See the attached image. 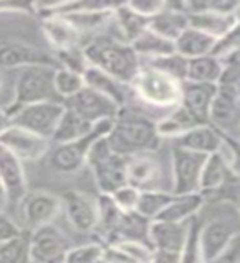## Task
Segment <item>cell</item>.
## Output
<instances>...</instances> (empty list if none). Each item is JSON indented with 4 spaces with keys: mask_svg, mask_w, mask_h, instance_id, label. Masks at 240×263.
<instances>
[{
    "mask_svg": "<svg viewBox=\"0 0 240 263\" xmlns=\"http://www.w3.org/2000/svg\"><path fill=\"white\" fill-rule=\"evenodd\" d=\"M107 142L114 153L130 156L143 152L160 150L161 140L156 134L155 120L145 112L122 107L112 122Z\"/></svg>",
    "mask_w": 240,
    "mask_h": 263,
    "instance_id": "obj_1",
    "label": "cell"
},
{
    "mask_svg": "<svg viewBox=\"0 0 240 263\" xmlns=\"http://www.w3.org/2000/svg\"><path fill=\"white\" fill-rule=\"evenodd\" d=\"M89 66L107 72L123 84H130L142 61L128 43L114 36H96L82 46Z\"/></svg>",
    "mask_w": 240,
    "mask_h": 263,
    "instance_id": "obj_2",
    "label": "cell"
},
{
    "mask_svg": "<svg viewBox=\"0 0 240 263\" xmlns=\"http://www.w3.org/2000/svg\"><path fill=\"white\" fill-rule=\"evenodd\" d=\"M130 94H134L143 105L152 110L167 114L179 104L181 82L167 74L142 64L135 78L128 84Z\"/></svg>",
    "mask_w": 240,
    "mask_h": 263,
    "instance_id": "obj_3",
    "label": "cell"
},
{
    "mask_svg": "<svg viewBox=\"0 0 240 263\" xmlns=\"http://www.w3.org/2000/svg\"><path fill=\"white\" fill-rule=\"evenodd\" d=\"M86 166L94 173L99 193L110 196L119 187L128 184L125 171V156L112 152L107 137L96 140L86 155Z\"/></svg>",
    "mask_w": 240,
    "mask_h": 263,
    "instance_id": "obj_4",
    "label": "cell"
},
{
    "mask_svg": "<svg viewBox=\"0 0 240 263\" xmlns=\"http://www.w3.org/2000/svg\"><path fill=\"white\" fill-rule=\"evenodd\" d=\"M127 183L138 191H170L171 166L160 158L158 150L125 156Z\"/></svg>",
    "mask_w": 240,
    "mask_h": 263,
    "instance_id": "obj_5",
    "label": "cell"
},
{
    "mask_svg": "<svg viewBox=\"0 0 240 263\" xmlns=\"http://www.w3.org/2000/svg\"><path fill=\"white\" fill-rule=\"evenodd\" d=\"M54 66H28L20 69L15 81L13 101L7 107L38 102H61L53 87Z\"/></svg>",
    "mask_w": 240,
    "mask_h": 263,
    "instance_id": "obj_6",
    "label": "cell"
},
{
    "mask_svg": "<svg viewBox=\"0 0 240 263\" xmlns=\"http://www.w3.org/2000/svg\"><path fill=\"white\" fill-rule=\"evenodd\" d=\"M12 125L20 127L51 142L54 128L63 115V102H38L20 107H5Z\"/></svg>",
    "mask_w": 240,
    "mask_h": 263,
    "instance_id": "obj_7",
    "label": "cell"
},
{
    "mask_svg": "<svg viewBox=\"0 0 240 263\" xmlns=\"http://www.w3.org/2000/svg\"><path fill=\"white\" fill-rule=\"evenodd\" d=\"M112 122L114 120L97 122L96 125L90 128L87 135L76 140V142L56 145L51 153V158H49L51 168L58 173L69 175V173H76L82 166H86V155L89 152L90 145H93L96 140L109 135V132L112 128Z\"/></svg>",
    "mask_w": 240,
    "mask_h": 263,
    "instance_id": "obj_8",
    "label": "cell"
},
{
    "mask_svg": "<svg viewBox=\"0 0 240 263\" xmlns=\"http://www.w3.org/2000/svg\"><path fill=\"white\" fill-rule=\"evenodd\" d=\"M208 123L219 134L232 140L238 138L240 130V87L217 86L209 109Z\"/></svg>",
    "mask_w": 240,
    "mask_h": 263,
    "instance_id": "obj_9",
    "label": "cell"
},
{
    "mask_svg": "<svg viewBox=\"0 0 240 263\" xmlns=\"http://www.w3.org/2000/svg\"><path fill=\"white\" fill-rule=\"evenodd\" d=\"M208 156L188 152L183 148L173 146L170 156L171 166V193L181 194H194L199 193V179L204 161Z\"/></svg>",
    "mask_w": 240,
    "mask_h": 263,
    "instance_id": "obj_10",
    "label": "cell"
},
{
    "mask_svg": "<svg viewBox=\"0 0 240 263\" xmlns=\"http://www.w3.org/2000/svg\"><path fill=\"white\" fill-rule=\"evenodd\" d=\"M71 243L54 224L33 229L28 237L30 263H64Z\"/></svg>",
    "mask_w": 240,
    "mask_h": 263,
    "instance_id": "obj_11",
    "label": "cell"
},
{
    "mask_svg": "<svg viewBox=\"0 0 240 263\" xmlns=\"http://www.w3.org/2000/svg\"><path fill=\"white\" fill-rule=\"evenodd\" d=\"M237 237L240 235L235 217L217 216L208 220L199 219V242L206 263L217 257L220 252H224Z\"/></svg>",
    "mask_w": 240,
    "mask_h": 263,
    "instance_id": "obj_12",
    "label": "cell"
},
{
    "mask_svg": "<svg viewBox=\"0 0 240 263\" xmlns=\"http://www.w3.org/2000/svg\"><path fill=\"white\" fill-rule=\"evenodd\" d=\"M51 142L31 132L10 125L0 135V150L12 155L19 161H38L49 152Z\"/></svg>",
    "mask_w": 240,
    "mask_h": 263,
    "instance_id": "obj_13",
    "label": "cell"
},
{
    "mask_svg": "<svg viewBox=\"0 0 240 263\" xmlns=\"http://www.w3.org/2000/svg\"><path fill=\"white\" fill-rule=\"evenodd\" d=\"M64 109L74 112L82 120L89 123H97L102 120H114L120 112V107L115 105L107 97L101 96L89 87H82L78 94L63 101Z\"/></svg>",
    "mask_w": 240,
    "mask_h": 263,
    "instance_id": "obj_14",
    "label": "cell"
},
{
    "mask_svg": "<svg viewBox=\"0 0 240 263\" xmlns=\"http://www.w3.org/2000/svg\"><path fill=\"white\" fill-rule=\"evenodd\" d=\"M61 212H64L66 219L74 230L82 234L94 232L99 220L97 199L81 191H66L60 196Z\"/></svg>",
    "mask_w": 240,
    "mask_h": 263,
    "instance_id": "obj_15",
    "label": "cell"
},
{
    "mask_svg": "<svg viewBox=\"0 0 240 263\" xmlns=\"http://www.w3.org/2000/svg\"><path fill=\"white\" fill-rule=\"evenodd\" d=\"M28 66H54L56 68V61L54 56L25 41L13 40L0 43V68L23 69Z\"/></svg>",
    "mask_w": 240,
    "mask_h": 263,
    "instance_id": "obj_16",
    "label": "cell"
},
{
    "mask_svg": "<svg viewBox=\"0 0 240 263\" xmlns=\"http://www.w3.org/2000/svg\"><path fill=\"white\" fill-rule=\"evenodd\" d=\"M19 205L22 208L25 222L31 227V230L46 224H53V220L61 212L60 196H54L48 191H40V189L28 191Z\"/></svg>",
    "mask_w": 240,
    "mask_h": 263,
    "instance_id": "obj_17",
    "label": "cell"
},
{
    "mask_svg": "<svg viewBox=\"0 0 240 263\" xmlns=\"http://www.w3.org/2000/svg\"><path fill=\"white\" fill-rule=\"evenodd\" d=\"M216 84H199V82H181L179 105L188 110V114L197 123H208L209 109L216 96Z\"/></svg>",
    "mask_w": 240,
    "mask_h": 263,
    "instance_id": "obj_18",
    "label": "cell"
},
{
    "mask_svg": "<svg viewBox=\"0 0 240 263\" xmlns=\"http://www.w3.org/2000/svg\"><path fill=\"white\" fill-rule=\"evenodd\" d=\"M189 27V16L181 2H164L161 10L148 20V30L175 43L176 38Z\"/></svg>",
    "mask_w": 240,
    "mask_h": 263,
    "instance_id": "obj_19",
    "label": "cell"
},
{
    "mask_svg": "<svg viewBox=\"0 0 240 263\" xmlns=\"http://www.w3.org/2000/svg\"><path fill=\"white\" fill-rule=\"evenodd\" d=\"M189 222H167V220H152L148 227V242L153 250L176 252L183 249L188 237Z\"/></svg>",
    "mask_w": 240,
    "mask_h": 263,
    "instance_id": "obj_20",
    "label": "cell"
},
{
    "mask_svg": "<svg viewBox=\"0 0 240 263\" xmlns=\"http://www.w3.org/2000/svg\"><path fill=\"white\" fill-rule=\"evenodd\" d=\"M0 183L5 189L7 205L20 204L30 191L23 171V163L4 150H0Z\"/></svg>",
    "mask_w": 240,
    "mask_h": 263,
    "instance_id": "obj_21",
    "label": "cell"
},
{
    "mask_svg": "<svg viewBox=\"0 0 240 263\" xmlns=\"http://www.w3.org/2000/svg\"><path fill=\"white\" fill-rule=\"evenodd\" d=\"M82 79H84L86 87L93 89L101 96L107 97L115 105H119L120 109L127 105L128 94H130L128 86L117 81L115 78L109 76L107 72L94 68V66H87L84 72H82Z\"/></svg>",
    "mask_w": 240,
    "mask_h": 263,
    "instance_id": "obj_22",
    "label": "cell"
},
{
    "mask_svg": "<svg viewBox=\"0 0 240 263\" xmlns=\"http://www.w3.org/2000/svg\"><path fill=\"white\" fill-rule=\"evenodd\" d=\"M41 31L46 36L48 43L54 51H68V49L81 48L84 35L72 27L64 16H48L41 18Z\"/></svg>",
    "mask_w": 240,
    "mask_h": 263,
    "instance_id": "obj_23",
    "label": "cell"
},
{
    "mask_svg": "<svg viewBox=\"0 0 240 263\" xmlns=\"http://www.w3.org/2000/svg\"><path fill=\"white\" fill-rule=\"evenodd\" d=\"M220 138H222V134H219V132L214 127H211L209 123H201V125L193 127L191 130L184 132L183 135H179L178 138L173 140V146L209 156L212 153H216L217 146L220 143Z\"/></svg>",
    "mask_w": 240,
    "mask_h": 263,
    "instance_id": "obj_24",
    "label": "cell"
},
{
    "mask_svg": "<svg viewBox=\"0 0 240 263\" xmlns=\"http://www.w3.org/2000/svg\"><path fill=\"white\" fill-rule=\"evenodd\" d=\"M232 181H238V175H234L216 153L206 158L199 179V193L202 197L216 193L217 189L226 186L227 183H232Z\"/></svg>",
    "mask_w": 240,
    "mask_h": 263,
    "instance_id": "obj_25",
    "label": "cell"
},
{
    "mask_svg": "<svg viewBox=\"0 0 240 263\" xmlns=\"http://www.w3.org/2000/svg\"><path fill=\"white\" fill-rule=\"evenodd\" d=\"M204 197L201 193L194 194H181L173 196L170 204L161 211V214L155 220H167V222H188L197 217L204 209Z\"/></svg>",
    "mask_w": 240,
    "mask_h": 263,
    "instance_id": "obj_26",
    "label": "cell"
},
{
    "mask_svg": "<svg viewBox=\"0 0 240 263\" xmlns=\"http://www.w3.org/2000/svg\"><path fill=\"white\" fill-rule=\"evenodd\" d=\"M196 125H201V123H197L179 104L155 120L156 134H158L161 142L163 140H171L173 142L175 138L183 135L184 132L191 130Z\"/></svg>",
    "mask_w": 240,
    "mask_h": 263,
    "instance_id": "obj_27",
    "label": "cell"
},
{
    "mask_svg": "<svg viewBox=\"0 0 240 263\" xmlns=\"http://www.w3.org/2000/svg\"><path fill=\"white\" fill-rule=\"evenodd\" d=\"M214 38L208 36L206 33L196 30L193 27H188L175 41V51L183 56L184 60H194V58L208 56L211 54V49L214 46Z\"/></svg>",
    "mask_w": 240,
    "mask_h": 263,
    "instance_id": "obj_28",
    "label": "cell"
},
{
    "mask_svg": "<svg viewBox=\"0 0 240 263\" xmlns=\"http://www.w3.org/2000/svg\"><path fill=\"white\" fill-rule=\"evenodd\" d=\"M148 227H150V220H146L140 214L122 212L110 240L107 243H114L119 240H137L150 243L148 242Z\"/></svg>",
    "mask_w": 240,
    "mask_h": 263,
    "instance_id": "obj_29",
    "label": "cell"
},
{
    "mask_svg": "<svg viewBox=\"0 0 240 263\" xmlns=\"http://www.w3.org/2000/svg\"><path fill=\"white\" fill-rule=\"evenodd\" d=\"M112 22L117 23L120 31V40L125 43H132L140 33L148 28V20L138 15L135 10H132L128 4H115Z\"/></svg>",
    "mask_w": 240,
    "mask_h": 263,
    "instance_id": "obj_30",
    "label": "cell"
},
{
    "mask_svg": "<svg viewBox=\"0 0 240 263\" xmlns=\"http://www.w3.org/2000/svg\"><path fill=\"white\" fill-rule=\"evenodd\" d=\"M94 125H96V123H94ZM94 125H93V123L86 122V120H82L79 115H76L74 112L64 109L61 119H60V122H58V125L54 128V134L51 137V143L61 145V143L76 142V140L87 135L90 132V128H93Z\"/></svg>",
    "mask_w": 240,
    "mask_h": 263,
    "instance_id": "obj_31",
    "label": "cell"
},
{
    "mask_svg": "<svg viewBox=\"0 0 240 263\" xmlns=\"http://www.w3.org/2000/svg\"><path fill=\"white\" fill-rule=\"evenodd\" d=\"M130 46L134 48V51L140 58V61L155 60V58L175 53V43L158 36L156 33H153L148 28L140 33V35L130 43Z\"/></svg>",
    "mask_w": 240,
    "mask_h": 263,
    "instance_id": "obj_32",
    "label": "cell"
},
{
    "mask_svg": "<svg viewBox=\"0 0 240 263\" xmlns=\"http://www.w3.org/2000/svg\"><path fill=\"white\" fill-rule=\"evenodd\" d=\"M222 66L220 61L214 56H201L194 60H188L186 81L199 82V84H217L220 78Z\"/></svg>",
    "mask_w": 240,
    "mask_h": 263,
    "instance_id": "obj_33",
    "label": "cell"
},
{
    "mask_svg": "<svg viewBox=\"0 0 240 263\" xmlns=\"http://www.w3.org/2000/svg\"><path fill=\"white\" fill-rule=\"evenodd\" d=\"M173 196L175 194L170 191H140L135 212L152 222L170 204Z\"/></svg>",
    "mask_w": 240,
    "mask_h": 263,
    "instance_id": "obj_34",
    "label": "cell"
},
{
    "mask_svg": "<svg viewBox=\"0 0 240 263\" xmlns=\"http://www.w3.org/2000/svg\"><path fill=\"white\" fill-rule=\"evenodd\" d=\"M53 87L58 99L63 102L66 99L72 97L74 94H78L79 90L84 87V79L82 74L66 69V68H54L53 74Z\"/></svg>",
    "mask_w": 240,
    "mask_h": 263,
    "instance_id": "obj_35",
    "label": "cell"
},
{
    "mask_svg": "<svg viewBox=\"0 0 240 263\" xmlns=\"http://www.w3.org/2000/svg\"><path fill=\"white\" fill-rule=\"evenodd\" d=\"M142 64L150 66V68L160 71L167 76L176 79L179 82L186 81V68H188V60H184L183 56H179L176 51L164 54L160 58H155V60H148V61H142Z\"/></svg>",
    "mask_w": 240,
    "mask_h": 263,
    "instance_id": "obj_36",
    "label": "cell"
},
{
    "mask_svg": "<svg viewBox=\"0 0 240 263\" xmlns=\"http://www.w3.org/2000/svg\"><path fill=\"white\" fill-rule=\"evenodd\" d=\"M0 263H30L28 237L19 234L0 242Z\"/></svg>",
    "mask_w": 240,
    "mask_h": 263,
    "instance_id": "obj_37",
    "label": "cell"
},
{
    "mask_svg": "<svg viewBox=\"0 0 240 263\" xmlns=\"http://www.w3.org/2000/svg\"><path fill=\"white\" fill-rule=\"evenodd\" d=\"M179 263H206L199 242V219L197 217L189 222L188 237L179 252Z\"/></svg>",
    "mask_w": 240,
    "mask_h": 263,
    "instance_id": "obj_38",
    "label": "cell"
},
{
    "mask_svg": "<svg viewBox=\"0 0 240 263\" xmlns=\"http://www.w3.org/2000/svg\"><path fill=\"white\" fill-rule=\"evenodd\" d=\"M104 260V243L87 242L78 247H71L66 253L64 263H102Z\"/></svg>",
    "mask_w": 240,
    "mask_h": 263,
    "instance_id": "obj_39",
    "label": "cell"
},
{
    "mask_svg": "<svg viewBox=\"0 0 240 263\" xmlns=\"http://www.w3.org/2000/svg\"><path fill=\"white\" fill-rule=\"evenodd\" d=\"M240 51V40H238V27L229 31L227 35L217 38L214 41V46L211 49V56L216 60H224L229 54Z\"/></svg>",
    "mask_w": 240,
    "mask_h": 263,
    "instance_id": "obj_40",
    "label": "cell"
},
{
    "mask_svg": "<svg viewBox=\"0 0 240 263\" xmlns=\"http://www.w3.org/2000/svg\"><path fill=\"white\" fill-rule=\"evenodd\" d=\"M138 196H140V191L137 187L125 184V186L119 187L115 193H112L110 199L114 201V204L117 205L122 212H135Z\"/></svg>",
    "mask_w": 240,
    "mask_h": 263,
    "instance_id": "obj_41",
    "label": "cell"
},
{
    "mask_svg": "<svg viewBox=\"0 0 240 263\" xmlns=\"http://www.w3.org/2000/svg\"><path fill=\"white\" fill-rule=\"evenodd\" d=\"M216 155L226 163V166L234 173L238 175V152H237V140H232L229 137L222 135L220 143L216 150Z\"/></svg>",
    "mask_w": 240,
    "mask_h": 263,
    "instance_id": "obj_42",
    "label": "cell"
},
{
    "mask_svg": "<svg viewBox=\"0 0 240 263\" xmlns=\"http://www.w3.org/2000/svg\"><path fill=\"white\" fill-rule=\"evenodd\" d=\"M132 10H135L138 15H142L143 18L150 20L153 15L158 13L164 7V2L161 0H135V2H127Z\"/></svg>",
    "mask_w": 240,
    "mask_h": 263,
    "instance_id": "obj_43",
    "label": "cell"
},
{
    "mask_svg": "<svg viewBox=\"0 0 240 263\" xmlns=\"http://www.w3.org/2000/svg\"><path fill=\"white\" fill-rule=\"evenodd\" d=\"M208 263H240V243H238V237L227 247L224 252H220L217 257H214Z\"/></svg>",
    "mask_w": 240,
    "mask_h": 263,
    "instance_id": "obj_44",
    "label": "cell"
},
{
    "mask_svg": "<svg viewBox=\"0 0 240 263\" xmlns=\"http://www.w3.org/2000/svg\"><path fill=\"white\" fill-rule=\"evenodd\" d=\"M19 234H22L20 227L10 217H7L4 212H0V242L7 240V238H12Z\"/></svg>",
    "mask_w": 240,
    "mask_h": 263,
    "instance_id": "obj_45",
    "label": "cell"
},
{
    "mask_svg": "<svg viewBox=\"0 0 240 263\" xmlns=\"http://www.w3.org/2000/svg\"><path fill=\"white\" fill-rule=\"evenodd\" d=\"M150 263H179V253L164 252V250H153Z\"/></svg>",
    "mask_w": 240,
    "mask_h": 263,
    "instance_id": "obj_46",
    "label": "cell"
},
{
    "mask_svg": "<svg viewBox=\"0 0 240 263\" xmlns=\"http://www.w3.org/2000/svg\"><path fill=\"white\" fill-rule=\"evenodd\" d=\"M12 125L10 122V115L7 114L5 107H0V135L4 134V132Z\"/></svg>",
    "mask_w": 240,
    "mask_h": 263,
    "instance_id": "obj_47",
    "label": "cell"
},
{
    "mask_svg": "<svg viewBox=\"0 0 240 263\" xmlns=\"http://www.w3.org/2000/svg\"><path fill=\"white\" fill-rule=\"evenodd\" d=\"M22 12L25 10V5L20 4H10V2H0V12Z\"/></svg>",
    "mask_w": 240,
    "mask_h": 263,
    "instance_id": "obj_48",
    "label": "cell"
},
{
    "mask_svg": "<svg viewBox=\"0 0 240 263\" xmlns=\"http://www.w3.org/2000/svg\"><path fill=\"white\" fill-rule=\"evenodd\" d=\"M5 208H7V196H5V189L2 183H0V212H4Z\"/></svg>",
    "mask_w": 240,
    "mask_h": 263,
    "instance_id": "obj_49",
    "label": "cell"
},
{
    "mask_svg": "<svg viewBox=\"0 0 240 263\" xmlns=\"http://www.w3.org/2000/svg\"><path fill=\"white\" fill-rule=\"evenodd\" d=\"M0 87H2V79H0Z\"/></svg>",
    "mask_w": 240,
    "mask_h": 263,
    "instance_id": "obj_50",
    "label": "cell"
}]
</instances>
